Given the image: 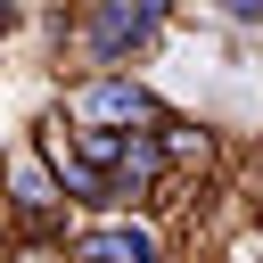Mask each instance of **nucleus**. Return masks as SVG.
<instances>
[{
  "label": "nucleus",
  "instance_id": "obj_1",
  "mask_svg": "<svg viewBox=\"0 0 263 263\" xmlns=\"http://www.w3.org/2000/svg\"><path fill=\"white\" fill-rule=\"evenodd\" d=\"M173 8H181V0H82V8L66 16V49H74L82 74H99V66H140V58L164 41Z\"/></svg>",
  "mask_w": 263,
  "mask_h": 263
},
{
  "label": "nucleus",
  "instance_id": "obj_2",
  "mask_svg": "<svg viewBox=\"0 0 263 263\" xmlns=\"http://www.w3.org/2000/svg\"><path fill=\"white\" fill-rule=\"evenodd\" d=\"M0 214H8L16 238H66V197H58V181H49L33 140L16 156H0Z\"/></svg>",
  "mask_w": 263,
  "mask_h": 263
},
{
  "label": "nucleus",
  "instance_id": "obj_3",
  "mask_svg": "<svg viewBox=\"0 0 263 263\" xmlns=\"http://www.w3.org/2000/svg\"><path fill=\"white\" fill-rule=\"evenodd\" d=\"M66 115H74V123H115V132H132V123H164L173 107H164L132 66H99V74H74Z\"/></svg>",
  "mask_w": 263,
  "mask_h": 263
},
{
  "label": "nucleus",
  "instance_id": "obj_4",
  "mask_svg": "<svg viewBox=\"0 0 263 263\" xmlns=\"http://www.w3.org/2000/svg\"><path fill=\"white\" fill-rule=\"evenodd\" d=\"M33 148H41V164H49V181H58V197H66V205H82V214H115V205H107V173L66 140V123H58V115L33 132Z\"/></svg>",
  "mask_w": 263,
  "mask_h": 263
},
{
  "label": "nucleus",
  "instance_id": "obj_5",
  "mask_svg": "<svg viewBox=\"0 0 263 263\" xmlns=\"http://www.w3.org/2000/svg\"><path fill=\"white\" fill-rule=\"evenodd\" d=\"M66 263H164V255H156V230H148L140 214H123V222L74 230V238H66Z\"/></svg>",
  "mask_w": 263,
  "mask_h": 263
},
{
  "label": "nucleus",
  "instance_id": "obj_6",
  "mask_svg": "<svg viewBox=\"0 0 263 263\" xmlns=\"http://www.w3.org/2000/svg\"><path fill=\"white\" fill-rule=\"evenodd\" d=\"M205 16H222L230 33H263V0H197Z\"/></svg>",
  "mask_w": 263,
  "mask_h": 263
},
{
  "label": "nucleus",
  "instance_id": "obj_7",
  "mask_svg": "<svg viewBox=\"0 0 263 263\" xmlns=\"http://www.w3.org/2000/svg\"><path fill=\"white\" fill-rule=\"evenodd\" d=\"M0 263H66V238H25V247L0 255Z\"/></svg>",
  "mask_w": 263,
  "mask_h": 263
},
{
  "label": "nucleus",
  "instance_id": "obj_8",
  "mask_svg": "<svg viewBox=\"0 0 263 263\" xmlns=\"http://www.w3.org/2000/svg\"><path fill=\"white\" fill-rule=\"evenodd\" d=\"M255 222H263V173H255Z\"/></svg>",
  "mask_w": 263,
  "mask_h": 263
}]
</instances>
